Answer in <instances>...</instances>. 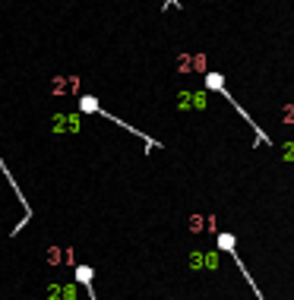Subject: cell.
Segmentation results:
<instances>
[{"label": "cell", "mask_w": 294, "mask_h": 300, "mask_svg": "<svg viewBox=\"0 0 294 300\" xmlns=\"http://www.w3.org/2000/svg\"><path fill=\"white\" fill-rule=\"evenodd\" d=\"M76 85H79L76 76H67V79L60 76V79H54V82H51V92H60V95H67V92H73Z\"/></svg>", "instance_id": "obj_1"}, {"label": "cell", "mask_w": 294, "mask_h": 300, "mask_svg": "<svg viewBox=\"0 0 294 300\" xmlns=\"http://www.w3.org/2000/svg\"><path fill=\"white\" fill-rule=\"evenodd\" d=\"M285 120H288V123L294 120V108H285Z\"/></svg>", "instance_id": "obj_3"}, {"label": "cell", "mask_w": 294, "mask_h": 300, "mask_svg": "<svg viewBox=\"0 0 294 300\" xmlns=\"http://www.w3.org/2000/svg\"><path fill=\"white\" fill-rule=\"evenodd\" d=\"M177 67H180V70H203V67H206V60L196 54V57H180V60H177Z\"/></svg>", "instance_id": "obj_2"}]
</instances>
